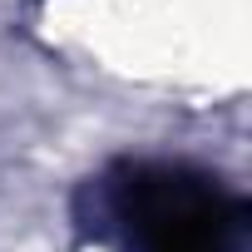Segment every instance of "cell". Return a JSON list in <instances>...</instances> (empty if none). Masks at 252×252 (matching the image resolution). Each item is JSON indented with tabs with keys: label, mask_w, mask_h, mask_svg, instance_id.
<instances>
[{
	"label": "cell",
	"mask_w": 252,
	"mask_h": 252,
	"mask_svg": "<svg viewBox=\"0 0 252 252\" xmlns=\"http://www.w3.org/2000/svg\"><path fill=\"white\" fill-rule=\"evenodd\" d=\"M119 213L139 252H232L242 227V203L218 188V178L149 163L119 188Z\"/></svg>",
	"instance_id": "6da1fadb"
}]
</instances>
